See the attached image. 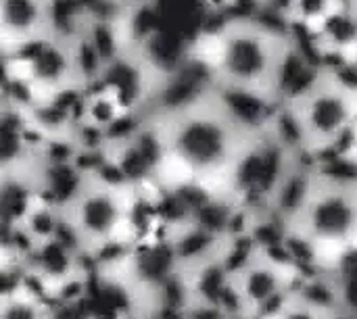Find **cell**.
Returning <instances> with one entry per match:
<instances>
[{
    "mask_svg": "<svg viewBox=\"0 0 357 319\" xmlns=\"http://www.w3.org/2000/svg\"><path fill=\"white\" fill-rule=\"evenodd\" d=\"M213 59L205 63L211 86L278 107L291 71L303 65L295 31L257 13L234 15L213 33Z\"/></svg>",
    "mask_w": 357,
    "mask_h": 319,
    "instance_id": "1",
    "label": "cell"
},
{
    "mask_svg": "<svg viewBox=\"0 0 357 319\" xmlns=\"http://www.w3.org/2000/svg\"><path fill=\"white\" fill-rule=\"evenodd\" d=\"M163 163L169 159L186 173L180 184L199 186L213 194L209 182H220L232 199V171L259 130L245 125L213 86L205 88L186 107L163 115Z\"/></svg>",
    "mask_w": 357,
    "mask_h": 319,
    "instance_id": "2",
    "label": "cell"
},
{
    "mask_svg": "<svg viewBox=\"0 0 357 319\" xmlns=\"http://www.w3.org/2000/svg\"><path fill=\"white\" fill-rule=\"evenodd\" d=\"M318 67L270 115L274 134L295 153L322 161L341 153L357 127V63Z\"/></svg>",
    "mask_w": 357,
    "mask_h": 319,
    "instance_id": "3",
    "label": "cell"
},
{
    "mask_svg": "<svg viewBox=\"0 0 357 319\" xmlns=\"http://www.w3.org/2000/svg\"><path fill=\"white\" fill-rule=\"evenodd\" d=\"M126 188L134 186H121L98 173H88L79 190L61 207L63 234L90 263L100 261L111 249L132 247L119 238L121 228L128 224L130 211L121 199Z\"/></svg>",
    "mask_w": 357,
    "mask_h": 319,
    "instance_id": "4",
    "label": "cell"
},
{
    "mask_svg": "<svg viewBox=\"0 0 357 319\" xmlns=\"http://www.w3.org/2000/svg\"><path fill=\"white\" fill-rule=\"evenodd\" d=\"M33 52L29 54V77L42 88L63 92L67 86L75 84L73 63L69 42L46 36L31 42Z\"/></svg>",
    "mask_w": 357,
    "mask_h": 319,
    "instance_id": "5",
    "label": "cell"
},
{
    "mask_svg": "<svg viewBox=\"0 0 357 319\" xmlns=\"http://www.w3.org/2000/svg\"><path fill=\"white\" fill-rule=\"evenodd\" d=\"M345 305L312 293V282L303 280L287 290L261 318L257 319H343Z\"/></svg>",
    "mask_w": 357,
    "mask_h": 319,
    "instance_id": "6",
    "label": "cell"
},
{
    "mask_svg": "<svg viewBox=\"0 0 357 319\" xmlns=\"http://www.w3.org/2000/svg\"><path fill=\"white\" fill-rule=\"evenodd\" d=\"M0 31L27 44L48 36V0H0Z\"/></svg>",
    "mask_w": 357,
    "mask_h": 319,
    "instance_id": "7",
    "label": "cell"
},
{
    "mask_svg": "<svg viewBox=\"0 0 357 319\" xmlns=\"http://www.w3.org/2000/svg\"><path fill=\"white\" fill-rule=\"evenodd\" d=\"M343 8V0H284L278 19L291 29H305L316 36L322 25Z\"/></svg>",
    "mask_w": 357,
    "mask_h": 319,
    "instance_id": "8",
    "label": "cell"
},
{
    "mask_svg": "<svg viewBox=\"0 0 357 319\" xmlns=\"http://www.w3.org/2000/svg\"><path fill=\"white\" fill-rule=\"evenodd\" d=\"M337 157H341V159H343V161H347L354 169H357V127L354 130V134H351V138H349L347 146H345Z\"/></svg>",
    "mask_w": 357,
    "mask_h": 319,
    "instance_id": "9",
    "label": "cell"
},
{
    "mask_svg": "<svg viewBox=\"0 0 357 319\" xmlns=\"http://www.w3.org/2000/svg\"><path fill=\"white\" fill-rule=\"evenodd\" d=\"M343 6L347 8V13H349L351 17H356L357 19V0H343Z\"/></svg>",
    "mask_w": 357,
    "mask_h": 319,
    "instance_id": "10",
    "label": "cell"
},
{
    "mask_svg": "<svg viewBox=\"0 0 357 319\" xmlns=\"http://www.w3.org/2000/svg\"><path fill=\"white\" fill-rule=\"evenodd\" d=\"M218 2V6H222V8H232V6H238L243 0H215ZM257 2V0H255Z\"/></svg>",
    "mask_w": 357,
    "mask_h": 319,
    "instance_id": "11",
    "label": "cell"
},
{
    "mask_svg": "<svg viewBox=\"0 0 357 319\" xmlns=\"http://www.w3.org/2000/svg\"><path fill=\"white\" fill-rule=\"evenodd\" d=\"M10 265H15V263H2V265H0V272L6 270V267H10Z\"/></svg>",
    "mask_w": 357,
    "mask_h": 319,
    "instance_id": "12",
    "label": "cell"
},
{
    "mask_svg": "<svg viewBox=\"0 0 357 319\" xmlns=\"http://www.w3.org/2000/svg\"><path fill=\"white\" fill-rule=\"evenodd\" d=\"M356 319H357V316H356Z\"/></svg>",
    "mask_w": 357,
    "mask_h": 319,
    "instance_id": "13",
    "label": "cell"
}]
</instances>
